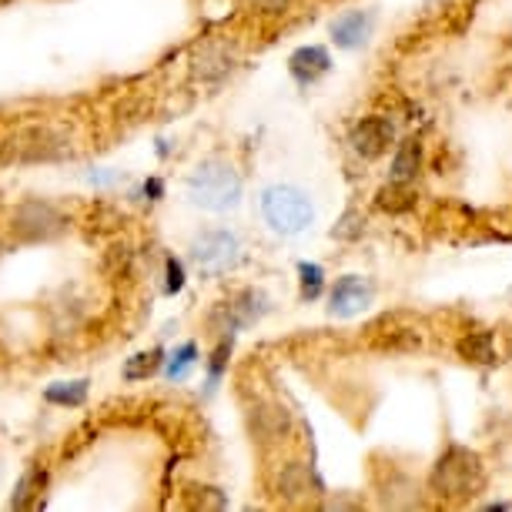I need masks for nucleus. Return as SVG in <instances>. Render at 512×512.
Here are the masks:
<instances>
[{
  "label": "nucleus",
  "instance_id": "obj_21",
  "mask_svg": "<svg viewBox=\"0 0 512 512\" xmlns=\"http://www.w3.org/2000/svg\"><path fill=\"white\" fill-rule=\"evenodd\" d=\"M195 359H198V345H195V342H185V345H181V349L168 359V379H185L188 369L195 365Z\"/></svg>",
  "mask_w": 512,
  "mask_h": 512
},
{
  "label": "nucleus",
  "instance_id": "obj_1",
  "mask_svg": "<svg viewBox=\"0 0 512 512\" xmlns=\"http://www.w3.org/2000/svg\"><path fill=\"white\" fill-rule=\"evenodd\" d=\"M74 141L71 131L57 128V124H27L17 128L14 134H7L0 144V164H47V161H61L71 158Z\"/></svg>",
  "mask_w": 512,
  "mask_h": 512
},
{
  "label": "nucleus",
  "instance_id": "obj_8",
  "mask_svg": "<svg viewBox=\"0 0 512 512\" xmlns=\"http://www.w3.org/2000/svg\"><path fill=\"white\" fill-rule=\"evenodd\" d=\"M238 54H235V44L228 41H205L195 47V54H191V77L195 81H221V77L231 74V67H235Z\"/></svg>",
  "mask_w": 512,
  "mask_h": 512
},
{
  "label": "nucleus",
  "instance_id": "obj_25",
  "mask_svg": "<svg viewBox=\"0 0 512 512\" xmlns=\"http://www.w3.org/2000/svg\"><path fill=\"white\" fill-rule=\"evenodd\" d=\"M181 288H185V268H181V262H175V258H168V262H164V292L178 295Z\"/></svg>",
  "mask_w": 512,
  "mask_h": 512
},
{
  "label": "nucleus",
  "instance_id": "obj_2",
  "mask_svg": "<svg viewBox=\"0 0 512 512\" xmlns=\"http://www.w3.org/2000/svg\"><path fill=\"white\" fill-rule=\"evenodd\" d=\"M185 195L191 205L205 211H228L241 201V175L225 158H205L188 175Z\"/></svg>",
  "mask_w": 512,
  "mask_h": 512
},
{
  "label": "nucleus",
  "instance_id": "obj_28",
  "mask_svg": "<svg viewBox=\"0 0 512 512\" xmlns=\"http://www.w3.org/2000/svg\"><path fill=\"white\" fill-rule=\"evenodd\" d=\"M0 255H4V241H0Z\"/></svg>",
  "mask_w": 512,
  "mask_h": 512
},
{
  "label": "nucleus",
  "instance_id": "obj_15",
  "mask_svg": "<svg viewBox=\"0 0 512 512\" xmlns=\"http://www.w3.org/2000/svg\"><path fill=\"white\" fill-rule=\"evenodd\" d=\"M44 486H47V472H44L41 466L27 469L24 476H21V482H17L11 506H14V509H34V506H37V499H41Z\"/></svg>",
  "mask_w": 512,
  "mask_h": 512
},
{
  "label": "nucleus",
  "instance_id": "obj_6",
  "mask_svg": "<svg viewBox=\"0 0 512 512\" xmlns=\"http://www.w3.org/2000/svg\"><path fill=\"white\" fill-rule=\"evenodd\" d=\"M238 258H241L238 238L225 228L201 231V235L191 241V265L198 268L201 278H221L238 265Z\"/></svg>",
  "mask_w": 512,
  "mask_h": 512
},
{
  "label": "nucleus",
  "instance_id": "obj_10",
  "mask_svg": "<svg viewBox=\"0 0 512 512\" xmlns=\"http://www.w3.org/2000/svg\"><path fill=\"white\" fill-rule=\"evenodd\" d=\"M395 138V128L389 118H382V114H372V118H362L359 124L352 128V151L362 154V158H382L385 151H389V144Z\"/></svg>",
  "mask_w": 512,
  "mask_h": 512
},
{
  "label": "nucleus",
  "instance_id": "obj_18",
  "mask_svg": "<svg viewBox=\"0 0 512 512\" xmlns=\"http://www.w3.org/2000/svg\"><path fill=\"white\" fill-rule=\"evenodd\" d=\"M415 205V191L409 181H392V185H385L379 191V208L392 211V215H399V211H409Z\"/></svg>",
  "mask_w": 512,
  "mask_h": 512
},
{
  "label": "nucleus",
  "instance_id": "obj_16",
  "mask_svg": "<svg viewBox=\"0 0 512 512\" xmlns=\"http://www.w3.org/2000/svg\"><path fill=\"white\" fill-rule=\"evenodd\" d=\"M459 355L466 362H479V365H489L496 362V345H492V335L489 332H472L459 342Z\"/></svg>",
  "mask_w": 512,
  "mask_h": 512
},
{
  "label": "nucleus",
  "instance_id": "obj_13",
  "mask_svg": "<svg viewBox=\"0 0 512 512\" xmlns=\"http://www.w3.org/2000/svg\"><path fill=\"white\" fill-rule=\"evenodd\" d=\"M369 14H362V11H349V14H342L338 21L332 24V37H335V44L338 47H362L365 44V37H369Z\"/></svg>",
  "mask_w": 512,
  "mask_h": 512
},
{
  "label": "nucleus",
  "instance_id": "obj_4",
  "mask_svg": "<svg viewBox=\"0 0 512 512\" xmlns=\"http://www.w3.org/2000/svg\"><path fill=\"white\" fill-rule=\"evenodd\" d=\"M482 462L476 452L462 449V446H452L446 456L436 462L432 469V479L429 486L432 492H439L442 499H472L476 492L482 489Z\"/></svg>",
  "mask_w": 512,
  "mask_h": 512
},
{
  "label": "nucleus",
  "instance_id": "obj_27",
  "mask_svg": "<svg viewBox=\"0 0 512 512\" xmlns=\"http://www.w3.org/2000/svg\"><path fill=\"white\" fill-rule=\"evenodd\" d=\"M144 195H151V201H158L164 195V185L158 178H148V181H144Z\"/></svg>",
  "mask_w": 512,
  "mask_h": 512
},
{
  "label": "nucleus",
  "instance_id": "obj_14",
  "mask_svg": "<svg viewBox=\"0 0 512 512\" xmlns=\"http://www.w3.org/2000/svg\"><path fill=\"white\" fill-rule=\"evenodd\" d=\"M419 168H422V144L415 138L402 141L392 158V181H409L412 185L415 175H419Z\"/></svg>",
  "mask_w": 512,
  "mask_h": 512
},
{
  "label": "nucleus",
  "instance_id": "obj_24",
  "mask_svg": "<svg viewBox=\"0 0 512 512\" xmlns=\"http://www.w3.org/2000/svg\"><path fill=\"white\" fill-rule=\"evenodd\" d=\"M191 489L198 492L195 502H191L195 509H225L228 506V499L221 496V489H211V486H191Z\"/></svg>",
  "mask_w": 512,
  "mask_h": 512
},
{
  "label": "nucleus",
  "instance_id": "obj_7",
  "mask_svg": "<svg viewBox=\"0 0 512 512\" xmlns=\"http://www.w3.org/2000/svg\"><path fill=\"white\" fill-rule=\"evenodd\" d=\"M288 412L272 399H255L248 405V432L258 449H272L288 436Z\"/></svg>",
  "mask_w": 512,
  "mask_h": 512
},
{
  "label": "nucleus",
  "instance_id": "obj_20",
  "mask_svg": "<svg viewBox=\"0 0 512 512\" xmlns=\"http://www.w3.org/2000/svg\"><path fill=\"white\" fill-rule=\"evenodd\" d=\"M298 282H302V298H305V302H315V298L322 295L325 272L318 265L302 262V265H298Z\"/></svg>",
  "mask_w": 512,
  "mask_h": 512
},
{
  "label": "nucleus",
  "instance_id": "obj_22",
  "mask_svg": "<svg viewBox=\"0 0 512 512\" xmlns=\"http://www.w3.org/2000/svg\"><path fill=\"white\" fill-rule=\"evenodd\" d=\"M131 262H134V251L128 245H114V248H108V255H104V268H108L114 278L128 275Z\"/></svg>",
  "mask_w": 512,
  "mask_h": 512
},
{
  "label": "nucleus",
  "instance_id": "obj_23",
  "mask_svg": "<svg viewBox=\"0 0 512 512\" xmlns=\"http://www.w3.org/2000/svg\"><path fill=\"white\" fill-rule=\"evenodd\" d=\"M228 355H231V338H221L218 349L211 352V362H208V382H211V389H215L218 379L225 375V369H228Z\"/></svg>",
  "mask_w": 512,
  "mask_h": 512
},
{
  "label": "nucleus",
  "instance_id": "obj_12",
  "mask_svg": "<svg viewBox=\"0 0 512 512\" xmlns=\"http://www.w3.org/2000/svg\"><path fill=\"white\" fill-rule=\"evenodd\" d=\"M328 67H332V57H328L325 47H298L288 57V71L298 84H315L318 77L328 74Z\"/></svg>",
  "mask_w": 512,
  "mask_h": 512
},
{
  "label": "nucleus",
  "instance_id": "obj_11",
  "mask_svg": "<svg viewBox=\"0 0 512 512\" xmlns=\"http://www.w3.org/2000/svg\"><path fill=\"white\" fill-rule=\"evenodd\" d=\"M275 492H278V499L298 506V502H308L312 496H318V482L305 462H285L275 476Z\"/></svg>",
  "mask_w": 512,
  "mask_h": 512
},
{
  "label": "nucleus",
  "instance_id": "obj_19",
  "mask_svg": "<svg viewBox=\"0 0 512 512\" xmlns=\"http://www.w3.org/2000/svg\"><path fill=\"white\" fill-rule=\"evenodd\" d=\"M164 365V352L161 349H151V352H138L131 355L128 365H124V379L128 382H144L148 375H154Z\"/></svg>",
  "mask_w": 512,
  "mask_h": 512
},
{
  "label": "nucleus",
  "instance_id": "obj_3",
  "mask_svg": "<svg viewBox=\"0 0 512 512\" xmlns=\"http://www.w3.org/2000/svg\"><path fill=\"white\" fill-rule=\"evenodd\" d=\"M262 218L265 225L282 238H292V235H302L305 228H312L315 221V208H312V198L305 195L302 188H292V185H272L262 191Z\"/></svg>",
  "mask_w": 512,
  "mask_h": 512
},
{
  "label": "nucleus",
  "instance_id": "obj_5",
  "mask_svg": "<svg viewBox=\"0 0 512 512\" xmlns=\"http://www.w3.org/2000/svg\"><path fill=\"white\" fill-rule=\"evenodd\" d=\"M11 235L24 245H44V241L61 238L71 228V218L64 215L54 201L44 198H24L21 205L11 211Z\"/></svg>",
  "mask_w": 512,
  "mask_h": 512
},
{
  "label": "nucleus",
  "instance_id": "obj_17",
  "mask_svg": "<svg viewBox=\"0 0 512 512\" xmlns=\"http://www.w3.org/2000/svg\"><path fill=\"white\" fill-rule=\"evenodd\" d=\"M44 399L51 405H61V409H74V405H84L88 399V379L77 382H57L44 392Z\"/></svg>",
  "mask_w": 512,
  "mask_h": 512
},
{
  "label": "nucleus",
  "instance_id": "obj_26",
  "mask_svg": "<svg viewBox=\"0 0 512 512\" xmlns=\"http://www.w3.org/2000/svg\"><path fill=\"white\" fill-rule=\"evenodd\" d=\"M248 7H251L255 14L272 17V14H285L288 7H292V0H248Z\"/></svg>",
  "mask_w": 512,
  "mask_h": 512
},
{
  "label": "nucleus",
  "instance_id": "obj_9",
  "mask_svg": "<svg viewBox=\"0 0 512 512\" xmlns=\"http://www.w3.org/2000/svg\"><path fill=\"white\" fill-rule=\"evenodd\" d=\"M372 295H375V288H372L369 278L342 275L332 285V295H328V312H332L335 318H352V315H359L372 305Z\"/></svg>",
  "mask_w": 512,
  "mask_h": 512
}]
</instances>
